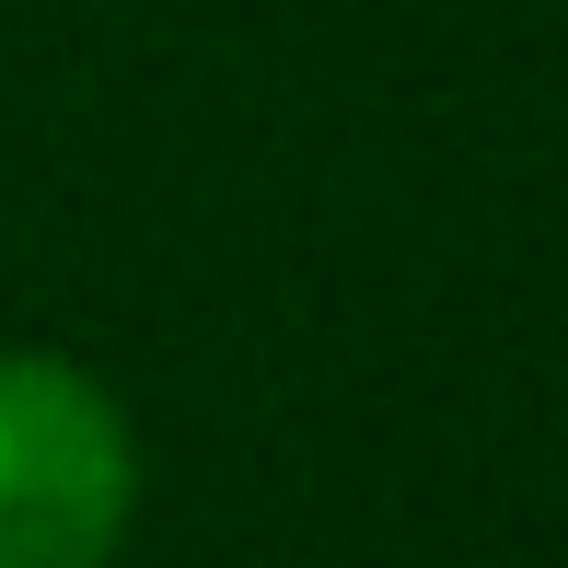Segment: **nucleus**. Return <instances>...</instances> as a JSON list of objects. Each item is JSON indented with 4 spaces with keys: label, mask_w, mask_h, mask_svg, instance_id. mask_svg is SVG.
Wrapping results in <instances>:
<instances>
[{
    "label": "nucleus",
    "mask_w": 568,
    "mask_h": 568,
    "mask_svg": "<svg viewBox=\"0 0 568 568\" xmlns=\"http://www.w3.org/2000/svg\"><path fill=\"white\" fill-rule=\"evenodd\" d=\"M140 523V429L59 348H0V568H116Z\"/></svg>",
    "instance_id": "1"
}]
</instances>
